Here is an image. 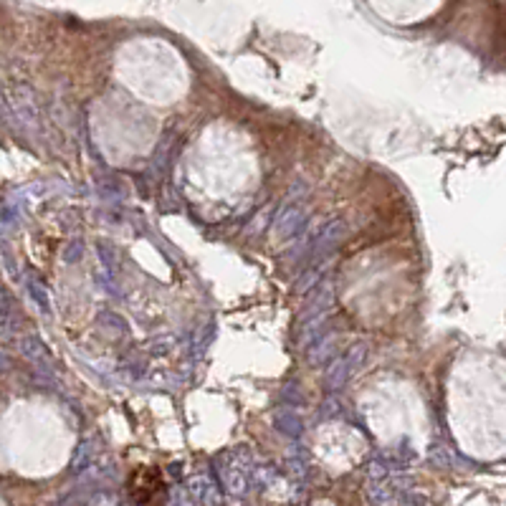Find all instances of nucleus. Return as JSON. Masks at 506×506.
Wrapping results in <instances>:
<instances>
[{
  "label": "nucleus",
  "instance_id": "f257e3e1",
  "mask_svg": "<svg viewBox=\"0 0 506 506\" xmlns=\"http://www.w3.org/2000/svg\"><path fill=\"white\" fill-rule=\"evenodd\" d=\"M129 489H132L134 499L139 501L142 506H150L155 499H160L162 496V481L160 476H157V471H137L134 473L132 484H129Z\"/></svg>",
  "mask_w": 506,
  "mask_h": 506
}]
</instances>
